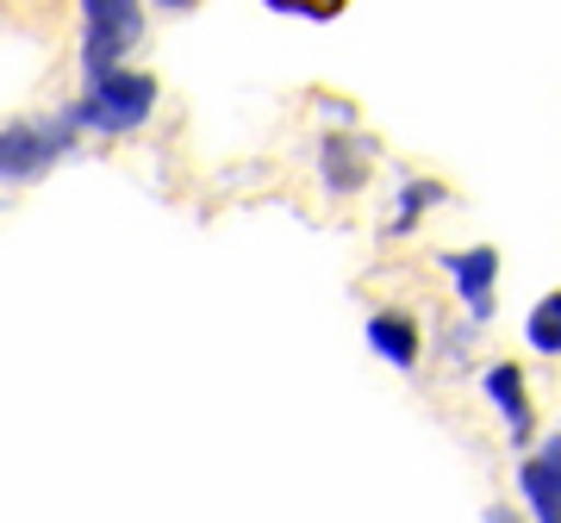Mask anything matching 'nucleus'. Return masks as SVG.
<instances>
[{"instance_id": "1", "label": "nucleus", "mask_w": 561, "mask_h": 523, "mask_svg": "<svg viewBox=\"0 0 561 523\" xmlns=\"http://www.w3.org/2000/svg\"><path fill=\"white\" fill-rule=\"evenodd\" d=\"M157 101H162V88H157V75L150 69H113V75H94V81H81V94L62 113L76 119V131L88 138H125V131H144L150 125V113H157Z\"/></svg>"}, {"instance_id": "2", "label": "nucleus", "mask_w": 561, "mask_h": 523, "mask_svg": "<svg viewBox=\"0 0 561 523\" xmlns=\"http://www.w3.org/2000/svg\"><path fill=\"white\" fill-rule=\"evenodd\" d=\"M76 119L69 113H32V119H7L0 125V182L7 187H32L44 182L62 156H76Z\"/></svg>"}, {"instance_id": "3", "label": "nucleus", "mask_w": 561, "mask_h": 523, "mask_svg": "<svg viewBox=\"0 0 561 523\" xmlns=\"http://www.w3.org/2000/svg\"><path fill=\"white\" fill-rule=\"evenodd\" d=\"M81 7V81L113 75L131 62V50L144 44L150 20H144V0H76Z\"/></svg>"}, {"instance_id": "4", "label": "nucleus", "mask_w": 561, "mask_h": 523, "mask_svg": "<svg viewBox=\"0 0 561 523\" xmlns=\"http://www.w3.org/2000/svg\"><path fill=\"white\" fill-rule=\"evenodd\" d=\"M443 275L456 281V300L468 305V318L474 324H486L493 318V287H500V249L493 243H474V249H443Z\"/></svg>"}, {"instance_id": "5", "label": "nucleus", "mask_w": 561, "mask_h": 523, "mask_svg": "<svg viewBox=\"0 0 561 523\" xmlns=\"http://www.w3.org/2000/svg\"><path fill=\"white\" fill-rule=\"evenodd\" d=\"M368 168H375V138H362V131H324L319 138V182L331 194H362L368 187Z\"/></svg>"}, {"instance_id": "6", "label": "nucleus", "mask_w": 561, "mask_h": 523, "mask_svg": "<svg viewBox=\"0 0 561 523\" xmlns=\"http://www.w3.org/2000/svg\"><path fill=\"white\" fill-rule=\"evenodd\" d=\"M518 492L537 523H561V437H542L518 467Z\"/></svg>"}, {"instance_id": "7", "label": "nucleus", "mask_w": 561, "mask_h": 523, "mask_svg": "<svg viewBox=\"0 0 561 523\" xmlns=\"http://www.w3.org/2000/svg\"><path fill=\"white\" fill-rule=\"evenodd\" d=\"M481 393L500 405V418H505V430H512V443L518 449L537 437V405H530V393H524V368L518 362H493L481 374Z\"/></svg>"}, {"instance_id": "8", "label": "nucleus", "mask_w": 561, "mask_h": 523, "mask_svg": "<svg viewBox=\"0 0 561 523\" xmlns=\"http://www.w3.org/2000/svg\"><path fill=\"white\" fill-rule=\"evenodd\" d=\"M362 337H368V349H375L387 368H400V374H412V368H419V356H424V330H419V318H412V312H375Z\"/></svg>"}, {"instance_id": "9", "label": "nucleus", "mask_w": 561, "mask_h": 523, "mask_svg": "<svg viewBox=\"0 0 561 523\" xmlns=\"http://www.w3.org/2000/svg\"><path fill=\"white\" fill-rule=\"evenodd\" d=\"M524 342H530L537 356H561V287L530 305V318H524Z\"/></svg>"}, {"instance_id": "10", "label": "nucleus", "mask_w": 561, "mask_h": 523, "mask_svg": "<svg viewBox=\"0 0 561 523\" xmlns=\"http://www.w3.org/2000/svg\"><path fill=\"white\" fill-rule=\"evenodd\" d=\"M443 200H449V187H443V182H405L400 187V212H393V237H405V231H412L431 206H443Z\"/></svg>"}, {"instance_id": "11", "label": "nucleus", "mask_w": 561, "mask_h": 523, "mask_svg": "<svg viewBox=\"0 0 561 523\" xmlns=\"http://www.w3.org/2000/svg\"><path fill=\"white\" fill-rule=\"evenodd\" d=\"M262 7H275V13H300V20H337L343 0H262Z\"/></svg>"}, {"instance_id": "12", "label": "nucleus", "mask_w": 561, "mask_h": 523, "mask_svg": "<svg viewBox=\"0 0 561 523\" xmlns=\"http://www.w3.org/2000/svg\"><path fill=\"white\" fill-rule=\"evenodd\" d=\"M486 523H518V518H512L505 504H486Z\"/></svg>"}, {"instance_id": "13", "label": "nucleus", "mask_w": 561, "mask_h": 523, "mask_svg": "<svg viewBox=\"0 0 561 523\" xmlns=\"http://www.w3.org/2000/svg\"><path fill=\"white\" fill-rule=\"evenodd\" d=\"M157 7H169V13H194L201 0H157Z\"/></svg>"}]
</instances>
